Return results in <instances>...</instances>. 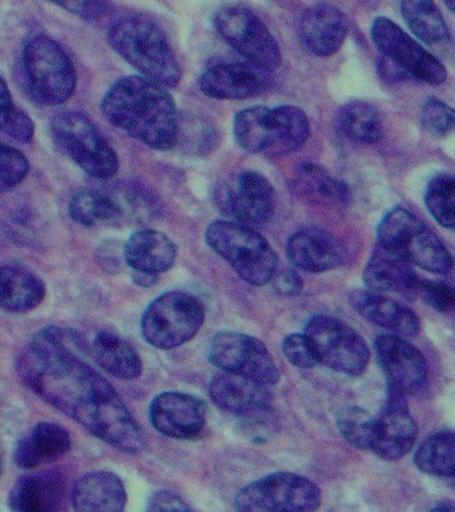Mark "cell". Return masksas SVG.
<instances>
[{
  "label": "cell",
  "mask_w": 455,
  "mask_h": 512,
  "mask_svg": "<svg viewBox=\"0 0 455 512\" xmlns=\"http://www.w3.org/2000/svg\"><path fill=\"white\" fill-rule=\"evenodd\" d=\"M82 340L47 327L19 355L18 371L43 400L87 431L127 454L145 448V436L121 396L82 358Z\"/></svg>",
  "instance_id": "1"
},
{
  "label": "cell",
  "mask_w": 455,
  "mask_h": 512,
  "mask_svg": "<svg viewBox=\"0 0 455 512\" xmlns=\"http://www.w3.org/2000/svg\"><path fill=\"white\" fill-rule=\"evenodd\" d=\"M103 115L131 138L158 151H169L178 140L177 106L169 92L142 76L118 80L101 104Z\"/></svg>",
  "instance_id": "2"
},
{
  "label": "cell",
  "mask_w": 455,
  "mask_h": 512,
  "mask_svg": "<svg viewBox=\"0 0 455 512\" xmlns=\"http://www.w3.org/2000/svg\"><path fill=\"white\" fill-rule=\"evenodd\" d=\"M113 50L146 79L159 86L177 87L182 70L162 28L143 15H126L107 31Z\"/></svg>",
  "instance_id": "3"
},
{
  "label": "cell",
  "mask_w": 455,
  "mask_h": 512,
  "mask_svg": "<svg viewBox=\"0 0 455 512\" xmlns=\"http://www.w3.org/2000/svg\"><path fill=\"white\" fill-rule=\"evenodd\" d=\"M205 238L211 250L229 262L251 286H265L274 278L277 252L254 228L233 220H215L207 227Z\"/></svg>",
  "instance_id": "4"
},
{
  "label": "cell",
  "mask_w": 455,
  "mask_h": 512,
  "mask_svg": "<svg viewBox=\"0 0 455 512\" xmlns=\"http://www.w3.org/2000/svg\"><path fill=\"white\" fill-rule=\"evenodd\" d=\"M379 246L431 274L446 275L454 268L453 256L442 240L410 211L397 207L378 226Z\"/></svg>",
  "instance_id": "5"
},
{
  "label": "cell",
  "mask_w": 455,
  "mask_h": 512,
  "mask_svg": "<svg viewBox=\"0 0 455 512\" xmlns=\"http://www.w3.org/2000/svg\"><path fill=\"white\" fill-rule=\"evenodd\" d=\"M23 67L35 98L47 106H59L73 96L78 76L63 48L47 35L29 40L23 51Z\"/></svg>",
  "instance_id": "6"
},
{
  "label": "cell",
  "mask_w": 455,
  "mask_h": 512,
  "mask_svg": "<svg viewBox=\"0 0 455 512\" xmlns=\"http://www.w3.org/2000/svg\"><path fill=\"white\" fill-rule=\"evenodd\" d=\"M203 322L205 310L194 295L185 291H169L147 307L141 328L151 346L171 350L193 339Z\"/></svg>",
  "instance_id": "7"
},
{
  "label": "cell",
  "mask_w": 455,
  "mask_h": 512,
  "mask_svg": "<svg viewBox=\"0 0 455 512\" xmlns=\"http://www.w3.org/2000/svg\"><path fill=\"white\" fill-rule=\"evenodd\" d=\"M321 490L305 476L275 472L243 487L234 500L235 512H315Z\"/></svg>",
  "instance_id": "8"
},
{
  "label": "cell",
  "mask_w": 455,
  "mask_h": 512,
  "mask_svg": "<svg viewBox=\"0 0 455 512\" xmlns=\"http://www.w3.org/2000/svg\"><path fill=\"white\" fill-rule=\"evenodd\" d=\"M218 34L249 60L267 72L275 71L282 62L281 48L269 28L253 10L242 4H226L214 15Z\"/></svg>",
  "instance_id": "9"
},
{
  "label": "cell",
  "mask_w": 455,
  "mask_h": 512,
  "mask_svg": "<svg viewBox=\"0 0 455 512\" xmlns=\"http://www.w3.org/2000/svg\"><path fill=\"white\" fill-rule=\"evenodd\" d=\"M53 138L86 174L98 179H110L117 174V154L94 123L81 112L58 115L53 123Z\"/></svg>",
  "instance_id": "10"
},
{
  "label": "cell",
  "mask_w": 455,
  "mask_h": 512,
  "mask_svg": "<svg viewBox=\"0 0 455 512\" xmlns=\"http://www.w3.org/2000/svg\"><path fill=\"white\" fill-rule=\"evenodd\" d=\"M305 334L313 342L319 363L345 375L358 376L369 364L365 340L353 328L333 316L317 315L307 322Z\"/></svg>",
  "instance_id": "11"
},
{
  "label": "cell",
  "mask_w": 455,
  "mask_h": 512,
  "mask_svg": "<svg viewBox=\"0 0 455 512\" xmlns=\"http://www.w3.org/2000/svg\"><path fill=\"white\" fill-rule=\"evenodd\" d=\"M371 38L386 63L399 74L439 86L447 78L446 68L435 56L415 42L393 20L379 16L371 26Z\"/></svg>",
  "instance_id": "12"
},
{
  "label": "cell",
  "mask_w": 455,
  "mask_h": 512,
  "mask_svg": "<svg viewBox=\"0 0 455 512\" xmlns=\"http://www.w3.org/2000/svg\"><path fill=\"white\" fill-rule=\"evenodd\" d=\"M209 358L223 372L243 376L263 386L279 382V370L265 344L242 332L223 331L211 340Z\"/></svg>",
  "instance_id": "13"
},
{
  "label": "cell",
  "mask_w": 455,
  "mask_h": 512,
  "mask_svg": "<svg viewBox=\"0 0 455 512\" xmlns=\"http://www.w3.org/2000/svg\"><path fill=\"white\" fill-rule=\"evenodd\" d=\"M218 207L235 223L250 228L265 226L275 211V191L257 171L230 176L217 192Z\"/></svg>",
  "instance_id": "14"
},
{
  "label": "cell",
  "mask_w": 455,
  "mask_h": 512,
  "mask_svg": "<svg viewBox=\"0 0 455 512\" xmlns=\"http://www.w3.org/2000/svg\"><path fill=\"white\" fill-rule=\"evenodd\" d=\"M150 420L155 430L169 438L193 440L206 428L207 407L197 396L162 392L151 402Z\"/></svg>",
  "instance_id": "15"
},
{
  "label": "cell",
  "mask_w": 455,
  "mask_h": 512,
  "mask_svg": "<svg viewBox=\"0 0 455 512\" xmlns=\"http://www.w3.org/2000/svg\"><path fill=\"white\" fill-rule=\"evenodd\" d=\"M375 351L391 390L407 394L425 386L429 374L425 356L402 336L379 335L375 339Z\"/></svg>",
  "instance_id": "16"
},
{
  "label": "cell",
  "mask_w": 455,
  "mask_h": 512,
  "mask_svg": "<svg viewBox=\"0 0 455 512\" xmlns=\"http://www.w3.org/2000/svg\"><path fill=\"white\" fill-rule=\"evenodd\" d=\"M269 72L253 64L218 63L199 79L206 96L218 100H243L261 94L270 86Z\"/></svg>",
  "instance_id": "17"
},
{
  "label": "cell",
  "mask_w": 455,
  "mask_h": 512,
  "mask_svg": "<svg viewBox=\"0 0 455 512\" xmlns=\"http://www.w3.org/2000/svg\"><path fill=\"white\" fill-rule=\"evenodd\" d=\"M349 34V22L339 8L315 4L299 20V40L310 55L326 58L337 54Z\"/></svg>",
  "instance_id": "18"
},
{
  "label": "cell",
  "mask_w": 455,
  "mask_h": 512,
  "mask_svg": "<svg viewBox=\"0 0 455 512\" xmlns=\"http://www.w3.org/2000/svg\"><path fill=\"white\" fill-rule=\"evenodd\" d=\"M377 419L374 454L383 460H398L409 454L417 439V424L411 418L402 392L390 390L389 399Z\"/></svg>",
  "instance_id": "19"
},
{
  "label": "cell",
  "mask_w": 455,
  "mask_h": 512,
  "mask_svg": "<svg viewBox=\"0 0 455 512\" xmlns=\"http://www.w3.org/2000/svg\"><path fill=\"white\" fill-rule=\"evenodd\" d=\"M66 500V480L59 472L23 476L10 492L13 512H66Z\"/></svg>",
  "instance_id": "20"
},
{
  "label": "cell",
  "mask_w": 455,
  "mask_h": 512,
  "mask_svg": "<svg viewBox=\"0 0 455 512\" xmlns=\"http://www.w3.org/2000/svg\"><path fill=\"white\" fill-rule=\"evenodd\" d=\"M291 264L306 272H325L337 267L343 250L337 239L319 228L307 227L294 232L287 242Z\"/></svg>",
  "instance_id": "21"
},
{
  "label": "cell",
  "mask_w": 455,
  "mask_h": 512,
  "mask_svg": "<svg viewBox=\"0 0 455 512\" xmlns=\"http://www.w3.org/2000/svg\"><path fill=\"white\" fill-rule=\"evenodd\" d=\"M126 502L121 478L109 471L83 475L71 492L74 512H123Z\"/></svg>",
  "instance_id": "22"
},
{
  "label": "cell",
  "mask_w": 455,
  "mask_h": 512,
  "mask_svg": "<svg viewBox=\"0 0 455 512\" xmlns=\"http://www.w3.org/2000/svg\"><path fill=\"white\" fill-rule=\"evenodd\" d=\"M349 302L363 318L386 330L394 331V335L411 338L418 334V316L409 307L378 292L354 290L350 292Z\"/></svg>",
  "instance_id": "23"
},
{
  "label": "cell",
  "mask_w": 455,
  "mask_h": 512,
  "mask_svg": "<svg viewBox=\"0 0 455 512\" xmlns=\"http://www.w3.org/2000/svg\"><path fill=\"white\" fill-rule=\"evenodd\" d=\"M71 436L55 423H38L29 434L19 439L14 451L18 467L37 468L63 458L70 451Z\"/></svg>",
  "instance_id": "24"
},
{
  "label": "cell",
  "mask_w": 455,
  "mask_h": 512,
  "mask_svg": "<svg viewBox=\"0 0 455 512\" xmlns=\"http://www.w3.org/2000/svg\"><path fill=\"white\" fill-rule=\"evenodd\" d=\"M125 262L134 271L159 275L169 271L177 260V246L173 240L161 231L139 230L127 240Z\"/></svg>",
  "instance_id": "25"
},
{
  "label": "cell",
  "mask_w": 455,
  "mask_h": 512,
  "mask_svg": "<svg viewBox=\"0 0 455 512\" xmlns=\"http://www.w3.org/2000/svg\"><path fill=\"white\" fill-rule=\"evenodd\" d=\"M419 279L410 263L378 246L363 271V282L374 292H398L417 295Z\"/></svg>",
  "instance_id": "26"
},
{
  "label": "cell",
  "mask_w": 455,
  "mask_h": 512,
  "mask_svg": "<svg viewBox=\"0 0 455 512\" xmlns=\"http://www.w3.org/2000/svg\"><path fill=\"white\" fill-rule=\"evenodd\" d=\"M209 394L219 408L237 415L245 414L254 408L270 406L271 400L267 386L229 372L215 375L211 379Z\"/></svg>",
  "instance_id": "27"
},
{
  "label": "cell",
  "mask_w": 455,
  "mask_h": 512,
  "mask_svg": "<svg viewBox=\"0 0 455 512\" xmlns=\"http://www.w3.org/2000/svg\"><path fill=\"white\" fill-rule=\"evenodd\" d=\"M266 155L290 154L307 142L310 123L305 112L295 106L270 108L266 123Z\"/></svg>",
  "instance_id": "28"
},
{
  "label": "cell",
  "mask_w": 455,
  "mask_h": 512,
  "mask_svg": "<svg viewBox=\"0 0 455 512\" xmlns=\"http://www.w3.org/2000/svg\"><path fill=\"white\" fill-rule=\"evenodd\" d=\"M293 184L294 191L307 202L334 207H345L350 202L349 187L315 164H303Z\"/></svg>",
  "instance_id": "29"
},
{
  "label": "cell",
  "mask_w": 455,
  "mask_h": 512,
  "mask_svg": "<svg viewBox=\"0 0 455 512\" xmlns=\"http://www.w3.org/2000/svg\"><path fill=\"white\" fill-rule=\"evenodd\" d=\"M93 351L99 366L119 379H137L142 374L143 364L137 351L113 331H99L94 338Z\"/></svg>",
  "instance_id": "30"
},
{
  "label": "cell",
  "mask_w": 455,
  "mask_h": 512,
  "mask_svg": "<svg viewBox=\"0 0 455 512\" xmlns=\"http://www.w3.org/2000/svg\"><path fill=\"white\" fill-rule=\"evenodd\" d=\"M2 307L7 312L34 310L46 296V286L37 276L21 268L2 267Z\"/></svg>",
  "instance_id": "31"
},
{
  "label": "cell",
  "mask_w": 455,
  "mask_h": 512,
  "mask_svg": "<svg viewBox=\"0 0 455 512\" xmlns=\"http://www.w3.org/2000/svg\"><path fill=\"white\" fill-rule=\"evenodd\" d=\"M339 134L351 142L377 143L382 138L383 126L379 112L371 104L354 100L338 112Z\"/></svg>",
  "instance_id": "32"
},
{
  "label": "cell",
  "mask_w": 455,
  "mask_h": 512,
  "mask_svg": "<svg viewBox=\"0 0 455 512\" xmlns=\"http://www.w3.org/2000/svg\"><path fill=\"white\" fill-rule=\"evenodd\" d=\"M403 19L422 42L437 44L449 39V27L437 4L426 0H407L401 3Z\"/></svg>",
  "instance_id": "33"
},
{
  "label": "cell",
  "mask_w": 455,
  "mask_h": 512,
  "mask_svg": "<svg viewBox=\"0 0 455 512\" xmlns=\"http://www.w3.org/2000/svg\"><path fill=\"white\" fill-rule=\"evenodd\" d=\"M414 462L425 474L455 475V431H443L430 436L414 455Z\"/></svg>",
  "instance_id": "34"
},
{
  "label": "cell",
  "mask_w": 455,
  "mask_h": 512,
  "mask_svg": "<svg viewBox=\"0 0 455 512\" xmlns=\"http://www.w3.org/2000/svg\"><path fill=\"white\" fill-rule=\"evenodd\" d=\"M69 214L74 222L85 227L107 223L122 215L121 206L109 195L94 190H79L71 196Z\"/></svg>",
  "instance_id": "35"
},
{
  "label": "cell",
  "mask_w": 455,
  "mask_h": 512,
  "mask_svg": "<svg viewBox=\"0 0 455 512\" xmlns=\"http://www.w3.org/2000/svg\"><path fill=\"white\" fill-rule=\"evenodd\" d=\"M338 430L351 446L358 450H371L377 442L378 419L361 407L342 408L337 414Z\"/></svg>",
  "instance_id": "36"
},
{
  "label": "cell",
  "mask_w": 455,
  "mask_h": 512,
  "mask_svg": "<svg viewBox=\"0 0 455 512\" xmlns=\"http://www.w3.org/2000/svg\"><path fill=\"white\" fill-rule=\"evenodd\" d=\"M269 110L265 106H255L235 116L234 136L242 150L250 154H266V120Z\"/></svg>",
  "instance_id": "37"
},
{
  "label": "cell",
  "mask_w": 455,
  "mask_h": 512,
  "mask_svg": "<svg viewBox=\"0 0 455 512\" xmlns=\"http://www.w3.org/2000/svg\"><path fill=\"white\" fill-rule=\"evenodd\" d=\"M427 210L442 227L455 231V175L439 174L427 184Z\"/></svg>",
  "instance_id": "38"
},
{
  "label": "cell",
  "mask_w": 455,
  "mask_h": 512,
  "mask_svg": "<svg viewBox=\"0 0 455 512\" xmlns=\"http://www.w3.org/2000/svg\"><path fill=\"white\" fill-rule=\"evenodd\" d=\"M0 126L5 134L19 143H30L34 139L35 124L25 111L15 106L5 78L0 86Z\"/></svg>",
  "instance_id": "39"
},
{
  "label": "cell",
  "mask_w": 455,
  "mask_h": 512,
  "mask_svg": "<svg viewBox=\"0 0 455 512\" xmlns=\"http://www.w3.org/2000/svg\"><path fill=\"white\" fill-rule=\"evenodd\" d=\"M238 428L247 440L261 444L277 435L279 422L273 408L263 406L238 415Z\"/></svg>",
  "instance_id": "40"
},
{
  "label": "cell",
  "mask_w": 455,
  "mask_h": 512,
  "mask_svg": "<svg viewBox=\"0 0 455 512\" xmlns=\"http://www.w3.org/2000/svg\"><path fill=\"white\" fill-rule=\"evenodd\" d=\"M421 123L430 135L445 138L455 132V110L442 100L427 99L422 107Z\"/></svg>",
  "instance_id": "41"
},
{
  "label": "cell",
  "mask_w": 455,
  "mask_h": 512,
  "mask_svg": "<svg viewBox=\"0 0 455 512\" xmlns=\"http://www.w3.org/2000/svg\"><path fill=\"white\" fill-rule=\"evenodd\" d=\"M0 159V190L6 192L25 180L30 171V164L21 151L7 144L2 146Z\"/></svg>",
  "instance_id": "42"
},
{
  "label": "cell",
  "mask_w": 455,
  "mask_h": 512,
  "mask_svg": "<svg viewBox=\"0 0 455 512\" xmlns=\"http://www.w3.org/2000/svg\"><path fill=\"white\" fill-rule=\"evenodd\" d=\"M282 351L291 364L299 368H313L318 366L317 351L311 339L306 334H293L287 336L282 343Z\"/></svg>",
  "instance_id": "43"
},
{
  "label": "cell",
  "mask_w": 455,
  "mask_h": 512,
  "mask_svg": "<svg viewBox=\"0 0 455 512\" xmlns=\"http://www.w3.org/2000/svg\"><path fill=\"white\" fill-rule=\"evenodd\" d=\"M417 295H421L435 311L447 312L455 308V287L449 284L419 280Z\"/></svg>",
  "instance_id": "44"
},
{
  "label": "cell",
  "mask_w": 455,
  "mask_h": 512,
  "mask_svg": "<svg viewBox=\"0 0 455 512\" xmlns=\"http://www.w3.org/2000/svg\"><path fill=\"white\" fill-rule=\"evenodd\" d=\"M147 512H197L177 494L159 491L151 498Z\"/></svg>",
  "instance_id": "45"
},
{
  "label": "cell",
  "mask_w": 455,
  "mask_h": 512,
  "mask_svg": "<svg viewBox=\"0 0 455 512\" xmlns=\"http://www.w3.org/2000/svg\"><path fill=\"white\" fill-rule=\"evenodd\" d=\"M58 6L85 20L101 19L113 8V4L106 2H65Z\"/></svg>",
  "instance_id": "46"
},
{
  "label": "cell",
  "mask_w": 455,
  "mask_h": 512,
  "mask_svg": "<svg viewBox=\"0 0 455 512\" xmlns=\"http://www.w3.org/2000/svg\"><path fill=\"white\" fill-rule=\"evenodd\" d=\"M275 278V288L282 295L295 296L302 291L303 282L301 276L293 270H283Z\"/></svg>",
  "instance_id": "47"
},
{
  "label": "cell",
  "mask_w": 455,
  "mask_h": 512,
  "mask_svg": "<svg viewBox=\"0 0 455 512\" xmlns=\"http://www.w3.org/2000/svg\"><path fill=\"white\" fill-rule=\"evenodd\" d=\"M133 280L139 287H151L158 282V275L147 274V272H133Z\"/></svg>",
  "instance_id": "48"
},
{
  "label": "cell",
  "mask_w": 455,
  "mask_h": 512,
  "mask_svg": "<svg viewBox=\"0 0 455 512\" xmlns=\"http://www.w3.org/2000/svg\"><path fill=\"white\" fill-rule=\"evenodd\" d=\"M429 512H455V507L450 506V504H442V506L435 507Z\"/></svg>",
  "instance_id": "49"
},
{
  "label": "cell",
  "mask_w": 455,
  "mask_h": 512,
  "mask_svg": "<svg viewBox=\"0 0 455 512\" xmlns=\"http://www.w3.org/2000/svg\"><path fill=\"white\" fill-rule=\"evenodd\" d=\"M445 6L449 8L450 11L455 12V0H453V2H446Z\"/></svg>",
  "instance_id": "50"
}]
</instances>
